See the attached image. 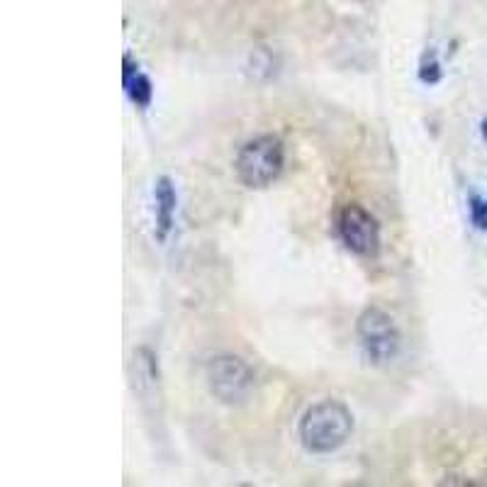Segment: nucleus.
<instances>
[{
	"label": "nucleus",
	"mask_w": 487,
	"mask_h": 487,
	"mask_svg": "<svg viewBox=\"0 0 487 487\" xmlns=\"http://www.w3.org/2000/svg\"><path fill=\"white\" fill-rule=\"evenodd\" d=\"M354 432V414L339 400L312 404L300 422V441L309 453H334Z\"/></svg>",
	"instance_id": "f257e3e1"
},
{
	"label": "nucleus",
	"mask_w": 487,
	"mask_h": 487,
	"mask_svg": "<svg viewBox=\"0 0 487 487\" xmlns=\"http://www.w3.org/2000/svg\"><path fill=\"white\" fill-rule=\"evenodd\" d=\"M286 163V149L283 141L273 134H263L247 141L237 156V176L244 186L266 188L278 179Z\"/></svg>",
	"instance_id": "f03ea898"
},
{
	"label": "nucleus",
	"mask_w": 487,
	"mask_h": 487,
	"mask_svg": "<svg viewBox=\"0 0 487 487\" xmlns=\"http://www.w3.org/2000/svg\"><path fill=\"white\" fill-rule=\"evenodd\" d=\"M356 332L365 356L371 358V364H393L400 354V329L394 325V319L383 309H365L358 319Z\"/></svg>",
	"instance_id": "7ed1b4c3"
},
{
	"label": "nucleus",
	"mask_w": 487,
	"mask_h": 487,
	"mask_svg": "<svg viewBox=\"0 0 487 487\" xmlns=\"http://www.w3.org/2000/svg\"><path fill=\"white\" fill-rule=\"evenodd\" d=\"M208 383L219 403L241 404L254 390V373L241 358L217 356L208 365Z\"/></svg>",
	"instance_id": "20e7f679"
},
{
	"label": "nucleus",
	"mask_w": 487,
	"mask_h": 487,
	"mask_svg": "<svg viewBox=\"0 0 487 487\" xmlns=\"http://www.w3.org/2000/svg\"><path fill=\"white\" fill-rule=\"evenodd\" d=\"M339 237L348 251L358 256H373L378 251L380 229L368 209L361 205H346L339 215Z\"/></svg>",
	"instance_id": "39448f33"
},
{
	"label": "nucleus",
	"mask_w": 487,
	"mask_h": 487,
	"mask_svg": "<svg viewBox=\"0 0 487 487\" xmlns=\"http://www.w3.org/2000/svg\"><path fill=\"white\" fill-rule=\"evenodd\" d=\"M472 209V222L480 227V229H487V202L480 200V198H475L471 205Z\"/></svg>",
	"instance_id": "423d86ee"
},
{
	"label": "nucleus",
	"mask_w": 487,
	"mask_h": 487,
	"mask_svg": "<svg viewBox=\"0 0 487 487\" xmlns=\"http://www.w3.org/2000/svg\"><path fill=\"white\" fill-rule=\"evenodd\" d=\"M482 137H485V141H487V120L482 122Z\"/></svg>",
	"instance_id": "0eeeda50"
}]
</instances>
